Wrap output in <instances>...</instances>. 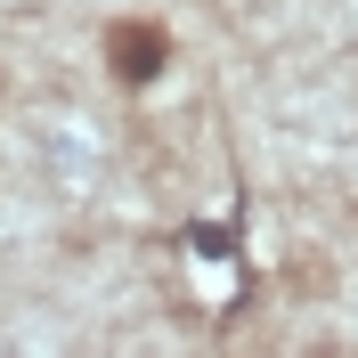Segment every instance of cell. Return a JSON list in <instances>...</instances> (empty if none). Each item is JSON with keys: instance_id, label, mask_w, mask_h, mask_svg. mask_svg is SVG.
<instances>
[{"instance_id": "cell-1", "label": "cell", "mask_w": 358, "mask_h": 358, "mask_svg": "<svg viewBox=\"0 0 358 358\" xmlns=\"http://www.w3.org/2000/svg\"><path fill=\"white\" fill-rule=\"evenodd\" d=\"M163 66H171V33H163L155 17H114V24H106V73H114L122 90L163 82Z\"/></svg>"}]
</instances>
